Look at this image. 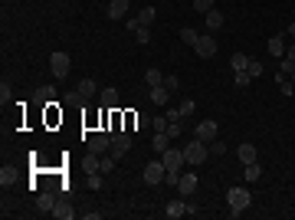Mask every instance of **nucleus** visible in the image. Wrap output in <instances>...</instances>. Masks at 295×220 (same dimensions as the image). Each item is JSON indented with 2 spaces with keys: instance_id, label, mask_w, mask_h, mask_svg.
<instances>
[{
  "instance_id": "37998d69",
  "label": "nucleus",
  "mask_w": 295,
  "mask_h": 220,
  "mask_svg": "<svg viewBox=\"0 0 295 220\" xmlns=\"http://www.w3.org/2000/svg\"><path fill=\"white\" fill-rule=\"evenodd\" d=\"M279 72L292 76V72H295V63H292V59H285V56H282V69H279Z\"/></svg>"
},
{
  "instance_id": "a211bd4d",
  "label": "nucleus",
  "mask_w": 295,
  "mask_h": 220,
  "mask_svg": "<svg viewBox=\"0 0 295 220\" xmlns=\"http://www.w3.org/2000/svg\"><path fill=\"white\" fill-rule=\"evenodd\" d=\"M98 102H102V108H115L118 105V92L115 89H102V92H98Z\"/></svg>"
},
{
  "instance_id": "79ce46f5",
  "label": "nucleus",
  "mask_w": 295,
  "mask_h": 220,
  "mask_svg": "<svg viewBox=\"0 0 295 220\" xmlns=\"http://www.w3.org/2000/svg\"><path fill=\"white\" fill-rule=\"evenodd\" d=\"M0 102H4V105H7V102H10V86H7V79L0 82Z\"/></svg>"
},
{
  "instance_id": "c03bdc74",
  "label": "nucleus",
  "mask_w": 295,
  "mask_h": 220,
  "mask_svg": "<svg viewBox=\"0 0 295 220\" xmlns=\"http://www.w3.org/2000/svg\"><path fill=\"white\" fill-rule=\"evenodd\" d=\"M210 151H213V155H223V151H227V141H220V138H216L213 145H210Z\"/></svg>"
},
{
  "instance_id": "de8ad7c7",
  "label": "nucleus",
  "mask_w": 295,
  "mask_h": 220,
  "mask_svg": "<svg viewBox=\"0 0 295 220\" xmlns=\"http://www.w3.org/2000/svg\"><path fill=\"white\" fill-rule=\"evenodd\" d=\"M292 79H295V72H292Z\"/></svg>"
},
{
  "instance_id": "f257e3e1",
  "label": "nucleus",
  "mask_w": 295,
  "mask_h": 220,
  "mask_svg": "<svg viewBox=\"0 0 295 220\" xmlns=\"http://www.w3.org/2000/svg\"><path fill=\"white\" fill-rule=\"evenodd\" d=\"M207 155H210V145H207V141H200V138H191V141H187L184 158H187V164H191V168L203 164V161H207Z\"/></svg>"
},
{
  "instance_id": "4c0bfd02",
  "label": "nucleus",
  "mask_w": 295,
  "mask_h": 220,
  "mask_svg": "<svg viewBox=\"0 0 295 220\" xmlns=\"http://www.w3.org/2000/svg\"><path fill=\"white\" fill-rule=\"evenodd\" d=\"M252 76V79H259V76H263V63H259V59H249V69H246Z\"/></svg>"
},
{
  "instance_id": "f704fd0d",
  "label": "nucleus",
  "mask_w": 295,
  "mask_h": 220,
  "mask_svg": "<svg viewBox=\"0 0 295 220\" xmlns=\"http://www.w3.org/2000/svg\"><path fill=\"white\" fill-rule=\"evenodd\" d=\"M151 125L158 128V132H167V125H171V122H167V115H154V119H151Z\"/></svg>"
},
{
  "instance_id": "f8f14e48",
  "label": "nucleus",
  "mask_w": 295,
  "mask_h": 220,
  "mask_svg": "<svg viewBox=\"0 0 295 220\" xmlns=\"http://www.w3.org/2000/svg\"><path fill=\"white\" fill-rule=\"evenodd\" d=\"M89 151H92V155L112 151V135H92V138H89Z\"/></svg>"
},
{
  "instance_id": "a19ab883",
  "label": "nucleus",
  "mask_w": 295,
  "mask_h": 220,
  "mask_svg": "<svg viewBox=\"0 0 295 220\" xmlns=\"http://www.w3.org/2000/svg\"><path fill=\"white\" fill-rule=\"evenodd\" d=\"M135 36H138V43H148V40H151V30H148V26H138Z\"/></svg>"
},
{
  "instance_id": "1a4fd4ad",
  "label": "nucleus",
  "mask_w": 295,
  "mask_h": 220,
  "mask_svg": "<svg viewBox=\"0 0 295 220\" xmlns=\"http://www.w3.org/2000/svg\"><path fill=\"white\" fill-rule=\"evenodd\" d=\"M194 53H197L200 59L216 56V40H213V36H200V40H197V46H194Z\"/></svg>"
},
{
  "instance_id": "412c9836",
  "label": "nucleus",
  "mask_w": 295,
  "mask_h": 220,
  "mask_svg": "<svg viewBox=\"0 0 295 220\" xmlns=\"http://www.w3.org/2000/svg\"><path fill=\"white\" fill-rule=\"evenodd\" d=\"M167 141H171V135H167V132H154V138H151V148L161 155V151H167V148H171Z\"/></svg>"
},
{
  "instance_id": "7c9ffc66",
  "label": "nucleus",
  "mask_w": 295,
  "mask_h": 220,
  "mask_svg": "<svg viewBox=\"0 0 295 220\" xmlns=\"http://www.w3.org/2000/svg\"><path fill=\"white\" fill-rule=\"evenodd\" d=\"M98 161H102V158L89 151V158H86V161H82V168H86V174H92V171H98Z\"/></svg>"
},
{
  "instance_id": "a18cd8bd",
  "label": "nucleus",
  "mask_w": 295,
  "mask_h": 220,
  "mask_svg": "<svg viewBox=\"0 0 295 220\" xmlns=\"http://www.w3.org/2000/svg\"><path fill=\"white\" fill-rule=\"evenodd\" d=\"M285 59H292V63H295V43L289 46V50H285Z\"/></svg>"
},
{
  "instance_id": "bb28decb",
  "label": "nucleus",
  "mask_w": 295,
  "mask_h": 220,
  "mask_svg": "<svg viewBox=\"0 0 295 220\" xmlns=\"http://www.w3.org/2000/svg\"><path fill=\"white\" fill-rule=\"evenodd\" d=\"M203 17H207V26H210L213 33L223 26V13H220V10H210V13H203Z\"/></svg>"
},
{
  "instance_id": "2eb2a0df",
  "label": "nucleus",
  "mask_w": 295,
  "mask_h": 220,
  "mask_svg": "<svg viewBox=\"0 0 295 220\" xmlns=\"http://www.w3.org/2000/svg\"><path fill=\"white\" fill-rule=\"evenodd\" d=\"M49 102H56V89L53 86H40L36 92H33V105H49Z\"/></svg>"
},
{
  "instance_id": "aec40b11",
  "label": "nucleus",
  "mask_w": 295,
  "mask_h": 220,
  "mask_svg": "<svg viewBox=\"0 0 295 220\" xmlns=\"http://www.w3.org/2000/svg\"><path fill=\"white\" fill-rule=\"evenodd\" d=\"M230 66H233V72H246L249 69V56H246V53H233V56H230Z\"/></svg>"
},
{
  "instance_id": "4468645a",
  "label": "nucleus",
  "mask_w": 295,
  "mask_h": 220,
  "mask_svg": "<svg viewBox=\"0 0 295 220\" xmlns=\"http://www.w3.org/2000/svg\"><path fill=\"white\" fill-rule=\"evenodd\" d=\"M197 184H200V181H197L194 174H180V181H177V194H180V197H187V201H191V194L197 191Z\"/></svg>"
},
{
  "instance_id": "2f4dec72",
  "label": "nucleus",
  "mask_w": 295,
  "mask_h": 220,
  "mask_svg": "<svg viewBox=\"0 0 295 220\" xmlns=\"http://www.w3.org/2000/svg\"><path fill=\"white\" fill-rule=\"evenodd\" d=\"M13 181H17V171H13V168H4V171H0V184H4V188H10Z\"/></svg>"
},
{
  "instance_id": "6e6552de",
  "label": "nucleus",
  "mask_w": 295,
  "mask_h": 220,
  "mask_svg": "<svg viewBox=\"0 0 295 220\" xmlns=\"http://www.w3.org/2000/svg\"><path fill=\"white\" fill-rule=\"evenodd\" d=\"M128 148H131V135L128 132H112V155L122 158Z\"/></svg>"
},
{
  "instance_id": "6ab92c4d",
  "label": "nucleus",
  "mask_w": 295,
  "mask_h": 220,
  "mask_svg": "<svg viewBox=\"0 0 295 220\" xmlns=\"http://www.w3.org/2000/svg\"><path fill=\"white\" fill-rule=\"evenodd\" d=\"M269 56H285V36H269Z\"/></svg>"
},
{
  "instance_id": "a878e982",
  "label": "nucleus",
  "mask_w": 295,
  "mask_h": 220,
  "mask_svg": "<svg viewBox=\"0 0 295 220\" xmlns=\"http://www.w3.org/2000/svg\"><path fill=\"white\" fill-rule=\"evenodd\" d=\"M259 174H263V168H259L256 161H252V164H243V177H246V184L259 181Z\"/></svg>"
},
{
  "instance_id": "393cba45",
  "label": "nucleus",
  "mask_w": 295,
  "mask_h": 220,
  "mask_svg": "<svg viewBox=\"0 0 295 220\" xmlns=\"http://www.w3.org/2000/svg\"><path fill=\"white\" fill-rule=\"evenodd\" d=\"M151 102H154V105H167V102H171V92H167L164 86L151 89Z\"/></svg>"
},
{
  "instance_id": "f03ea898",
  "label": "nucleus",
  "mask_w": 295,
  "mask_h": 220,
  "mask_svg": "<svg viewBox=\"0 0 295 220\" xmlns=\"http://www.w3.org/2000/svg\"><path fill=\"white\" fill-rule=\"evenodd\" d=\"M69 69H72V59H69V53H49V72H53L56 79H66Z\"/></svg>"
},
{
  "instance_id": "72a5a7b5",
  "label": "nucleus",
  "mask_w": 295,
  "mask_h": 220,
  "mask_svg": "<svg viewBox=\"0 0 295 220\" xmlns=\"http://www.w3.org/2000/svg\"><path fill=\"white\" fill-rule=\"evenodd\" d=\"M86 188H92V191L102 188V171H92V174L86 177Z\"/></svg>"
},
{
  "instance_id": "49530a36",
  "label": "nucleus",
  "mask_w": 295,
  "mask_h": 220,
  "mask_svg": "<svg viewBox=\"0 0 295 220\" xmlns=\"http://www.w3.org/2000/svg\"><path fill=\"white\" fill-rule=\"evenodd\" d=\"M285 33H289V36L295 40V23H289V26H285Z\"/></svg>"
},
{
  "instance_id": "4be33fe9",
  "label": "nucleus",
  "mask_w": 295,
  "mask_h": 220,
  "mask_svg": "<svg viewBox=\"0 0 295 220\" xmlns=\"http://www.w3.org/2000/svg\"><path fill=\"white\" fill-rule=\"evenodd\" d=\"M62 102H66V105H72V108H82V105H86V95H82L79 92V89H76V92H66V95H62Z\"/></svg>"
},
{
  "instance_id": "cd10ccee",
  "label": "nucleus",
  "mask_w": 295,
  "mask_h": 220,
  "mask_svg": "<svg viewBox=\"0 0 295 220\" xmlns=\"http://www.w3.org/2000/svg\"><path fill=\"white\" fill-rule=\"evenodd\" d=\"M180 40H184L187 46H197V40H200V33H197L194 26H180Z\"/></svg>"
},
{
  "instance_id": "0eeeda50",
  "label": "nucleus",
  "mask_w": 295,
  "mask_h": 220,
  "mask_svg": "<svg viewBox=\"0 0 295 220\" xmlns=\"http://www.w3.org/2000/svg\"><path fill=\"white\" fill-rule=\"evenodd\" d=\"M216 132H220V128H216V122H200V125H197V132H194V138H200V141H207V145H213L216 141Z\"/></svg>"
},
{
  "instance_id": "c756f323",
  "label": "nucleus",
  "mask_w": 295,
  "mask_h": 220,
  "mask_svg": "<svg viewBox=\"0 0 295 220\" xmlns=\"http://www.w3.org/2000/svg\"><path fill=\"white\" fill-rule=\"evenodd\" d=\"M187 128H184V119H174L171 125H167V135H171V138H177V135H184Z\"/></svg>"
},
{
  "instance_id": "c9c22d12",
  "label": "nucleus",
  "mask_w": 295,
  "mask_h": 220,
  "mask_svg": "<svg viewBox=\"0 0 295 220\" xmlns=\"http://www.w3.org/2000/svg\"><path fill=\"white\" fill-rule=\"evenodd\" d=\"M194 10L197 13H210L213 10V0H194Z\"/></svg>"
},
{
  "instance_id": "7ed1b4c3",
  "label": "nucleus",
  "mask_w": 295,
  "mask_h": 220,
  "mask_svg": "<svg viewBox=\"0 0 295 220\" xmlns=\"http://www.w3.org/2000/svg\"><path fill=\"white\" fill-rule=\"evenodd\" d=\"M161 161H164V168H167V171L180 174V171H184V164H187V158H184V151L167 148V151H161Z\"/></svg>"
},
{
  "instance_id": "20e7f679",
  "label": "nucleus",
  "mask_w": 295,
  "mask_h": 220,
  "mask_svg": "<svg viewBox=\"0 0 295 220\" xmlns=\"http://www.w3.org/2000/svg\"><path fill=\"white\" fill-rule=\"evenodd\" d=\"M249 201H252V197H249V191H246V188H230V191H227V204H230L233 210H240V214L249 207Z\"/></svg>"
},
{
  "instance_id": "dca6fc26",
  "label": "nucleus",
  "mask_w": 295,
  "mask_h": 220,
  "mask_svg": "<svg viewBox=\"0 0 295 220\" xmlns=\"http://www.w3.org/2000/svg\"><path fill=\"white\" fill-rule=\"evenodd\" d=\"M49 217H56V220H72L76 210H72V204H69V201H56V207H53V214H49Z\"/></svg>"
},
{
  "instance_id": "ea45409f",
  "label": "nucleus",
  "mask_w": 295,
  "mask_h": 220,
  "mask_svg": "<svg viewBox=\"0 0 295 220\" xmlns=\"http://www.w3.org/2000/svg\"><path fill=\"white\" fill-rule=\"evenodd\" d=\"M233 82L243 89V86H249V82H252V76H249V72H236V76H233Z\"/></svg>"
},
{
  "instance_id": "ddd939ff",
  "label": "nucleus",
  "mask_w": 295,
  "mask_h": 220,
  "mask_svg": "<svg viewBox=\"0 0 295 220\" xmlns=\"http://www.w3.org/2000/svg\"><path fill=\"white\" fill-rule=\"evenodd\" d=\"M128 7H131V0H112L105 13H108V20H125L128 17Z\"/></svg>"
},
{
  "instance_id": "423d86ee",
  "label": "nucleus",
  "mask_w": 295,
  "mask_h": 220,
  "mask_svg": "<svg viewBox=\"0 0 295 220\" xmlns=\"http://www.w3.org/2000/svg\"><path fill=\"white\" fill-rule=\"evenodd\" d=\"M56 201H59V197H56V188H46L43 194L36 197V214H53V207H56Z\"/></svg>"
},
{
  "instance_id": "b1692460",
  "label": "nucleus",
  "mask_w": 295,
  "mask_h": 220,
  "mask_svg": "<svg viewBox=\"0 0 295 220\" xmlns=\"http://www.w3.org/2000/svg\"><path fill=\"white\" fill-rule=\"evenodd\" d=\"M79 92L86 95V99H95V95L102 92V89L95 86V79H82V82H79Z\"/></svg>"
},
{
  "instance_id": "39448f33",
  "label": "nucleus",
  "mask_w": 295,
  "mask_h": 220,
  "mask_svg": "<svg viewBox=\"0 0 295 220\" xmlns=\"http://www.w3.org/2000/svg\"><path fill=\"white\" fill-rule=\"evenodd\" d=\"M164 174H167L164 161H151V164H144V184H164Z\"/></svg>"
},
{
  "instance_id": "f3484780",
  "label": "nucleus",
  "mask_w": 295,
  "mask_h": 220,
  "mask_svg": "<svg viewBox=\"0 0 295 220\" xmlns=\"http://www.w3.org/2000/svg\"><path fill=\"white\" fill-rule=\"evenodd\" d=\"M256 158H259L256 145H249V141H243V145H240V161H243V164H252V161H256Z\"/></svg>"
},
{
  "instance_id": "9d476101",
  "label": "nucleus",
  "mask_w": 295,
  "mask_h": 220,
  "mask_svg": "<svg viewBox=\"0 0 295 220\" xmlns=\"http://www.w3.org/2000/svg\"><path fill=\"white\" fill-rule=\"evenodd\" d=\"M154 17H158V10H154V7H141V10H138V17L128 20V26H131V30H138V26H151Z\"/></svg>"
},
{
  "instance_id": "e433bc0d",
  "label": "nucleus",
  "mask_w": 295,
  "mask_h": 220,
  "mask_svg": "<svg viewBox=\"0 0 295 220\" xmlns=\"http://www.w3.org/2000/svg\"><path fill=\"white\" fill-rule=\"evenodd\" d=\"M164 89H167V92H177V89H180V79H177V76H164Z\"/></svg>"
},
{
  "instance_id": "58836bf2",
  "label": "nucleus",
  "mask_w": 295,
  "mask_h": 220,
  "mask_svg": "<svg viewBox=\"0 0 295 220\" xmlns=\"http://www.w3.org/2000/svg\"><path fill=\"white\" fill-rule=\"evenodd\" d=\"M194 108H197L194 102H191V99H184V102H180V105H177V112H180V115H184V119H187V115H191Z\"/></svg>"
},
{
  "instance_id": "9b49d317",
  "label": "nucleus",
  "mask_w": 295,
  "mask_h": 220,
  "mask_svg": "<svg viewBox=\"0 0 295 220\" xmlns=\"http://www.w3.org/2000/svg\"><path fill=\"white\" fill-rule=\"evenodd\" d=\"M164 214L171 217V220H177V217L191 214V204H187V197H177V201H171V204L164 207Z\"/></svg>"
},
{
  "instance_id": "c85d7f7f",
  "label": "nucleus",
  "mask_w": 295,
  "mask_h": 220,
  "mask_svg": "<svg viewBox=\"0 0 295 220\" xmlns=\"http://www.w3.org/2000/svg\"><path fill=\"white\" fill-rule=\"evenodd\" d=\"M128 122H131L135 128H148V125H151V115H144V112H135V115H128Z\"/></svg>"
},
{
  "instance_id": "473e14b6",
  "label": "nucleus",
  "mask_w": 295,
  "mask_h": 220,
  "mask_svg": "<svg viewBox=\"0 0 295 220\" xmlns=\"http://www.w3.org/2000/svg\"><path fill=\"white\" fill-rule=\"evenodd\" d=\"M115 164H118V158H115V155H108V158H102V161H98V171H102V174H108Z\"/></svg>"
},
{
  "instance_id": "5701e85b",
  "label": "nucleus",
  "mask_w": 295,
  "mask_h": 220,
  "mask_svg": "<svg viewBox=\"0 0 295 220\" xmlns=\"http://www.w3.org/2000/svg\"><path fill=\"white\" fill-rule=\"evenodd\" d=\"M144 86H148V89L164 86V76H161V69H148V72H144Z\"/></svg>"
}]
</instances>
